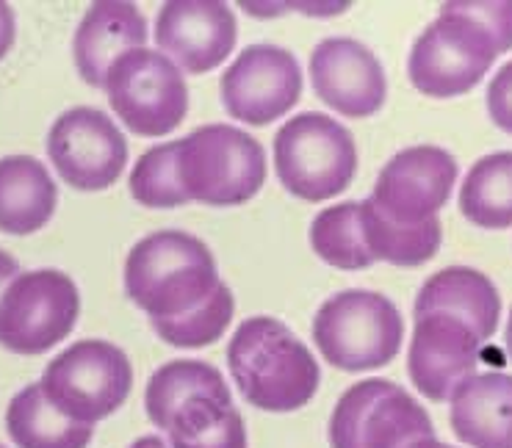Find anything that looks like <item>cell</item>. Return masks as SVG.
Here are the masks:
<instances>
[{"mask_svg": "<svg viewBox=\"0 0 512 448\" xmlns=\"http://www.w3.org/2000/svg\"><path fill=\"white\" fill-rule=\"evenodd\" d=\"M410 448H452V446H446V443L435 440V437H424V440H416Z\"/></svg>", "mask_w": 512, "mask_h": 448, "instance_id": "cell-32", "label": "cell"}, {"mask_svg": "<svg viewBox=\"0 0 512 448\" xmlns=\"http://www.w3.org/2000/svg\"><path fill=\"white\" fill-rule=\"evenodd\" d=\"M424 313L457 316L477 332L482 341H488L499 327L501 299L496 285L490 283L485 274L468 266H452V269L432 274L427 283L421 285L413 316H424Z\"/></svg>", "mask_w": 512, "mask_h": 448, "instance_id": "cell-20", "label": "cell"}, {"mask_svg": "<svg viewBox=\"0 0 512 448\" xmlns=\"http://www.w3.org/2000/svg\"><path fill=\"white\" fill-rule=\"evenodd\" d=\"M507 352L512 357V310H510V321H507Z\"/></svg>", "mask_w": 512, "mask_h": 448, "instance_id": "cell-33", "label": "cell"}, {"mask_svg": "<svg viewBox=\"0 0 512 448\" xmlns=\"http://www.w3.org/2000/svg\"><path fill=\"white\" fill-rule=\"evenodd\" d=\"M310 81L322 103L349 119L377 114L388 95L385 70L358 39L333 36L310 53Z\"/></svg>", "mask_w": 512, "mask_h": 448, "instance_id": "cell-17", "label": "cell"}, {"mask_svg": "<svg viewBox=\"0 0 512 448\" xmlns=\"http://www.w3.org/2000/svg\"><path fill=\"white\" fill-rule=\"evenodd\" d=\"M39 385L56 410L92 426L125 404L133 368L128 354L114 343L78 341L50 360Z\"/></svg>", "mask_w": 512, "mask_h": 448, "instance_id": "cell-8", "label": "cell"}, {"mask_svg": "<svg viewBox=\"0 0 512 448\" xmlns=\"http://www.w3.org/2000/svg\"><path fill=\"white\" fill-rule=\"evenodd\" d=\"M17 274H20L17 260H14L9 252H3V249H0V296H3V291L9 288V283H12Z\"/></svg>", "mask_w": 512, "mask_h": 448, "instance_id": "cell-30", "label": "cell"}, {"mask_svg": "<svg viewBox=\"0 0 512 448\" xmlns=\"http://www.w3.org/2000/svg\"><path fill=\"white\" fill-rule=\"evenodd\" d=\"M219 288L216 260L200 238L161 230L142 238L125 263V291L150 319H175Z\"/></svg>", "mask_w": 512, "mask_h": 448, "instance_id": "cell-3", "label": "cell"}, {"mask_svg": "<svg viewBox=\"0 0 512 448\" xmlns=\"http://www.w3.org/2000/svg\"><path fill=\"white\" fill-rule=\"evenodd\" d=\"M274 169L288 194L305 202L330 200L349 189L358 169V147L341 122L305 111L277 130Z\"/></svg>", "mask_w": 512, "mask_h": 448, "instance_id": "cell-6", "label": "cell"}, {"mask_svg": "<svg viewBox=\"0 0 512 448\" xmlns=\"http://www.w3.org/2000/svg\"><path fill=\"white\" fill-rule=\"evenodd\" d=\"M236 14L216 0H172L155 17V42L191 75L219 67L236 48Z\"/></svg>", "mask_w": 512, "mask_h": 448, "instance_id": "cell-16", "label": "cell"}, {"mask_svg": "<svg viewBox=\"0 0 512 448\" xmlns=\"http://www.w3.org/2000/svg\"><path fill=\"white\" fill-rule=\"evenodd\" d=\"M131 448H172V446H169V440H164V437L147 435V437H139Z\"/></svg>", "mask_w": 512, "mask_h": 448, "instance_id": "cell-31", "label": "cell"}, {"mask_svg": "<svg viewBox=\"0 0 512 448\" xmlns=\"http://www.w3.org/2000/svg\"><path fill=\"white\" fill-rule=\"evenodd\" d=\"M454 435L471 448H512V377L474 374L452 396Z\"/></svg>", "mask_w": 512, "mask_h": 448, "instance_id": "cell-19", "label": "cell"}, {"mask_svg": "<svg viewBox=\"0 0 512 448\" xmlns=\"http://www.w3.org/2000/svg\"><path fill=\"white\" fill-rule=\"evenodd\" d=\"M405 324L388 296L374 291H341L330 296L316 319L313 341L330 366L341 371H371L402 349Z\"/></svg>", "mask_w": 512, "mask_h": 448, "instance_id": "cell-7", "label": "cell"}, {"mask_svg": "<svg viewBox=\"0 0 512 448\" xmlns=\"http://www.w3.org/2000/svg\"><path fill=\"white\" fill-rule=\"evenodd\" d=\"M14 45V12L9 3L0 0V61Z\"/></svg>", "mask_w": 512, "mask_h": 448, "instance_id": "cell-29", "label": "cell"}, {"mask_svg": "<svg viewBox=\"0 0 512 448\" xmlns=\"http://www.w3.org/2000/svg\"><path fill=\"white\" fill-rule=\"evenodd\" d=\"M222 106L247 125H269L286 117L302 95V72L294 53L274 45H252L222 75Z\"/></svg>", "mask_w": 512, "mask_h": 448, "instance_id": "cell-13", "label": "cell"}, {"mask_svg": "<svg viewBox=\"0 0 512 448\" xmlns=\"http://www.w3.org/2000/svg\"><path fill=\"white\" fill-rule=\"evenodd\" d=\"M482 338L465 321L449 313L416 316L413 341L407 352V374L421 396L449 401L465 379L474 377Z\"/></svg>", "mask_w": 512, "mask_h": 448, "instance_id": "cell-15", "label": "cell"}, {"mask_svg": "<svg viewBox=\"0 0 512 448\" xmlns=\"http://www.w3.org/2000/svg\"><path fill=\"white\" fill-rule=\"evenodd\" d=\"M507 45L493 28L471 12L468 3H443L435 23H429L407 59V75L421 95L460 97L471 92Z\"/></svg>", "mask_w": 512, "mask_h": 448, "instance_id": "cell-4", "label": "cell"}, {"mask_svg": "<svg viewBox=\"0 0 512 448\" xmlns=\"http://www.w3.org/2000/svg\"><path fill=\"white\" fill-rule=\"evenodd\" d=\"M488 114L496 128L512 136V61H507L488 86Z\"/></svg>", "mask_w": 512, "mask_h": 448, "instance_id": "cell-28", "label": "cell"}, {"mask_svg": "<svg viewBox=\"0 0 512 448\" xmlns=\"http://www.w3.org/2000/svg\"><path fill=\"white\" fill-rule=\"evenodd\" d=\"M114 114L139 136H167L186 119L189 89L175 61L158 50L125 53L106 78Z\"/></svg>", "mask_w": 512, "mask_h": 448, "instance_id": "cell-10", "label": "cell"}, {"mask_svg": "<svg viewBox=\"0 0 512 448\" xmlns=\"http://www.w3.org/2000/svg\"><path fill=\"white\" fill-rule=\"evenodd\" d=\"M144 42H147V23L133 3H117V0L92 3L72 39L75 67L89 86L106 89L108 70L125 53L144 48Z\"/></svg>", "mask_w": 512, "mask_h": 448, "instance_id": "cell-18", "label": "cell"}, {"mask_svg": "<svg viewBox=\"0 0 512 448\" xmlns=\"http://www.w3.org/2000/svg\"><path fill=\"white\" fill-rule=\"evenodd\" d=\"M233 310H236V302H233L230 288L219 283V288L205 299L203 305H197L175 319H150V324L158 332V338L167 341L169 346L197 349V346H208L225 335L227 324L233 319Z\"/></svg>", "mask_w": 512, "mask_h": 448, "instance_id": "cell-26", "label": "cell"}, {"mask_svg": "<svg viewBox=\"0 0 512 448\" xmlns=\"http://www.w3.org/2000/svg\"><path fill=\"white\" fill-rule=\"evenodd\" d=\"M460 211L482 230L512 224V153H493L471 166L460 186Z\"/></svg>", "mask_w": 512, "mask_h": 448, "instance_id": "cell-24", "label": "cell"}, {"mask_svg": "<svg viewBox=\"0 0 512 448\" xmlns=\"http://www.w3.org/2000/svg\"><path fill=\"white\" fill-rule=\"evenodd\" d=\"M360 222L371 258L385 260L393 266H421L435 258L441 249V219H429L424 224H396L377 208V202H360Z\"/></svg>", "mask_w": 512, "mask_h": 448, "instance_id": "cell-23", "label": "cell"}, {"mask_svg": "<svg viewBox=\"0 0 512 448\" xmlns=\"http://www.w3.org/2000/svg\"><path fill=\"white\" fill-rule=\"evenodd\" d=\"M131 194L144 208H180L189 202L178 177V142L158 144L136 161Z\"/></svg>", "mask_w": 512, "mask_h": 448, "instance_id": "cell-27", "label": "cell"}, {"mask_svg": "<svg viewBox=\"0 0 512 448\" xmlns=\"http://www.w3.org/2000/svg\"><path fill=\"white\" fill-rule=\"evenodd\" d=\"M178 177L189 200L233 208L261 191L266 153L244 130L205 125L178 142Z\"/></svg>", "mask_w": 512, "mask_h": 448, "instance_id": "cell-5", "label": "cell"}, {"mask_svg": "<svg viewBox=\"0 0 512 448\" xmlns=\"http://www.w3.org/2000/svg\"><path fill=\"white\" fill-rule=\"evenodd\" d=\"M81 313V296L56 269L17 274L0 296V346L14 354H42L64 341Z\"/></svg>", "mask_w": 512, "mask_h": 448, "instance_id": "cell-11", "label": "cell"}, {"mask_svg": "<svg viewBox=\"0 0 512 448\" xmlns=\"http://www.w3.org/2000/svg\"><path fill=\"white\" fill-rule=\"evenodd\" d=\"M0 448H3V446H0Z\"/></svg>", "mask_w": 512, "mask_h": 448, "instance_id": "cell-34", "label": "cell"}, {"mask_svg": "<svg viewBox=\"0 0 512 448\" xmlns=\"http://www.w3.org/2000/svg\"><path fill=\"white\" fill-rule=\"evenodd\" d=\"M233 382L252 407L294 413L319 390V363L283 321L258 316L241 324L227 346Z\"/></svg>", "mask_w": 512, "mask_h": 448, "instance_id": "cell-2", "label": "cell"}, {"mask_svg": "<svg viewBox=\"0 0 512 448\" xmlns=\"http://www.w3.org/2000/svg\"><path fill=\"white\" fill-rule=\"evenodd\" d=\"M6 429L17 448H86L92 440V426L56 410L39 382L25 385L9 401Z\"/></svg>", "mask_w": 512, "mask_h": 448, "instance_id": "cell-22", "label": "cell"}, {"mask_svg": "<svg viewBox=\"0 0 512 448\" xmlns=\"http://www.w3.org/2000/svg\"><path fill=\"white\" fill-rule=\"evenodd\" d=\"M59 202V189L48 166L31 155L0 158V230L28 236L50 222Z\"/></svg>", "mask_w": 512, "mask_h": 448, "instance_id": "cell-21", "label": "cell"}, {"mask_svg": "<svg viewBox=\"0 0 512 448\" xmlns=\"http://www.w3.org/2000/svg\"><path fill=\"white\" fill-rule=\"evenodd\" d=\"M144 407L172 448H247L244 418L225 377L203 360L158 368L147 382Z\"/></svg>", "mask_w": 512, "mask_h": 448, "instance_id": "cell-1", "label": "cell"}, {"mask_svg": "<svg viewBox=\"0 0 512 448\" xmlns=\"http://www.w3.org/2000/svg\"><path fill=\"white\" fill-rule=\"evenodd\" d=\"M48 155L61 180L78 191H103L120 180L128 142L97 108L64 111L48 133Z\"/></svg>", "mask_w": 512, "mask_h": 448, "instance_id": "cell-12", "label": "cell"}, {"mask_svg": "<svg viewBox=\"0 0 512 448\" xmlns=\"http://www.w3.org/2000/svg\"><path fill=\"white\" fill-rule=\"evenodd\" d=\"M310 244L313 252L335 269L360 272L377 263L366 247L360 202H341L333 208H324L310 224Z\"/></svg>", "mask_w": 512, "mask_h": 448, "instance_id": "cell-25", "label": "cell"}, {"mask_svg": "<svg viewBox=\"0 0 512 448\" xmlns=\"http://www.w3.org/2000/svg\"><path fill=\"white\" fill-rule=\"evenodd\" d=\"M424 437H435L429 413L388 379L352 385L330 418L333 448H410Z\"/></svg>", "mask_w": 512, "mask_h": 448, "instance_id": "cell-9", "label": "cell"}, {"mask_svg": "<svg viewBox=\"0 0 512 448\" xmlns=\"http://www.w3.org/2000/svg\"><path fill=\"white\" fill-rule=\"evenodd\" d=\"M457 161L441 147H407L382 166L371 200L391 222L424 224L452 197Z\"/></svg>", "mask_w": 512, "mask_h": 448, "instance_id": "cell-14", "label": "cell"}]
</instances>
